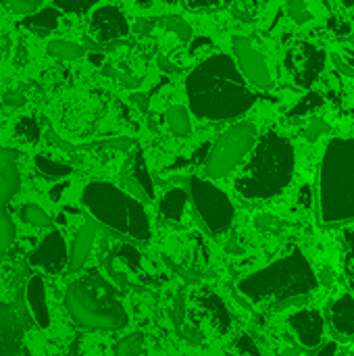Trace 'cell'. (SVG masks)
<instances>
[{"mask_svg":"<svg viewBox=\"0 0 354 356\" xmlns=\"http://www.w3.org/2000/svg\"><path fill=\"white\" fill-rule=\"evenodd\" d=\"M159 65H161V69H163V71H175V65H173V63H167V58H165V56H161V58H159Z\"/></svg>","mask_w":354,"mask_h":356,"instance_id":"44","label":"cell"},{"mask_svg":"<svg viewBox=\"0 0 354 356\" xmlns=\"http://www.w3.org/2000/svg\"><path fill=\"white\" fill-rule=\"evenodd\" d=\"M186 202H188V194L179 188H173L169 190L163 200H161V217L167 219V221H179L184 217V211H186Z\"/></svg>","mask_w":354,"mask_h":356,"instance_id":"23","label":"cell"},{"mask_svg":"<svg viewBox=\"0 0 354 356\" xmlns=\"http://www.w3.org/2000/svg\"><path fill=\"white\" fill-rule=\"evenodd\" d=\"M257 138V129L248 121H240L227 127L213 144L209 159H207V173L211 177H225L230 175L242 159L248 154Z\"/></svg>","mask_w":354,"mask_h":356,"instance_id":"7","label":"cell"},{"mask_svg":"<svg viewBox=\"0 0 354 356\" xmlns=\"http://www.w3.org/2000/svg\"><path fill=\"white\" fill-rule=\"evenodd\" d=\"M54 6L61 10H69V13H83L88 8H92L94 4L92 2H56Z\"/></svg>","mask_w":354,"mask_h":356,"instance_id":"37","label":"cell"},{"mask_svg":"<svg viewBox=\"0 0 354 356\" xmlns=\"http://www.w3.org/2000/svg\"><path fill=\"white\" fill-rule=\"evenodd\" d=\"M234 348H236V353L240 356H261L259 346L255 344V340L248 334H240V338L236 340Z\"/></svg>","mask_w":354,"mask_h":356,"instance_id":"33","label":"cell"},{"mask_svg":"<svg viewBox=\"0 0 354 356\" xmlns=\"http://www.w3.org/2000/svg\"><path fill=\"white\" fill-rule=\"evenodd\" d=\"M328 319L332 327L342 336H354V298L351 294L340 296L330 305Z\"/></svg>","mask_w":354,"mask_h":356,"instance_id":"18","label":"cell"},{"mask_svg":"<svg viewBox=\"0 0 354 356\" xmlns=\"http://www.w3.org/2000/svg\"><path fill=\"white\" fill-rule=\"evenodd\" d=\"M156 23H159L163 29H169V31L177 33V38H179L182 42H190V40H192V27H190V25L186 23V19L179 17V15H163V17L156 19Z\"/></svg>","mask_w":354,"mask_h":356,"instance_id":"27","label":"cell"},{"mask_svg":"<svg viewBox=\"0 0 354 356\" xmlns=\"http://www.w3.org/2000/svg\"><path fill=\"white\" fill-rule=\"evenodd\" d=\"M328 131H330V125H328L323 119H317V117H315V119L311 121V125L307 127V140H309V142H315V140H319V138H321L323 134H328Z\"/></svg>","mask_w":354,"mask_h":356,"instance_id":"35","label":"cell"},{"mask_svg":"<svg viewBox=\"0 0 354 356\" xmlns=\"http://www.w3.org/2000/svg\"><path fill=\"white\" fill-rule=\"evenodd\" d=\"M288 15L296 21V23H309L313 19L309 6L300 0H294V2H288Z\"/></svg>","mask_w":354,"mask_h":356,"instance_id":"34","label":"cell"},{"mask_svg":"<svg viewBox=\"0 0 354 356\" xmlns=\"http://www.w3.org/2000/svg\"><path fill=\"white\" fill-rule=\"evenodd\" d=\"M123 181L127 184V188L142 200H152L154 198V186H152V177L148 173V167L144 163L142 152H134V156L127 163V171L123 173Z\"/></svg>","mask_w":354,"mask_h":356,"instance_id":"17","label":"cell"},{"mask_svg":"<svg viewBox=\"0 0 354 356\" xmlns=\"http://www.w3.org/2000/svg\"><path fill=\"white\" fill-rule=\"evenodd\" d=\"M33 165L44 177H50V179H65L73 173V167H69L67 163H58V161L44 156V154H38L33 159Z\"/></svg>","mask_w":354,"mask_h":356,"instance_id":"24","label":"cell"},{"mask_svg":"<svg viewBox=\"0 0 354 356\" xmlns=\"http://www.w3.org/2000/svg\"><path fill=\"white\" fill-rule=\"evenodd\" d=\"M323 104V98L319 96V94H307L292 111H290V117H305V115H309V113H313L315 108H319Z\"/></svg>","mask_w":354,"mask_h":356,"instance_id":"31","label":"cell"},{"mask_svg":"<svg viewBox=\"0 0 354 356\" xmlns=\"http://www.w3.org/2000/svg\"><path fill=\"white\" fill-rule=\"evenodd\" d=\"M171 319H173V325H175V332L179 334V338H184L186 342H190L194 346L204 342L202 332L196 325H192L190 319H188V307H186L184 292H179L177 298H175V305H173V311H171Z\"/></svg>","mask_w":354,"mask_h":356,"instance_id":"19","label":"cell"},{"mask_svg":"<svg viewBox=\"0 0 354 356\" xmlns=\"http://www.w3.org/2000/svg\"><path fill=\"white\" fill-rule=\"evenodd\" d=\"M131 140L129 138H119V140H108V142H102V146H106V148H117V150H127V148H131Z\"/></svg>","mask_w":354,"mask_h":356,"instance_id":"39","label":"cell"},{"mask_svg":"<svg viewBox=\"0 0 354 356\" xmlns=\"http://www.w3.org/2000/svg\"><path fill=\"white\" fill-rule=\"evenodd\" d=\"M69 257H71V252L67 248L65 238L58 232H50L38 244V248L31 252L29 265L44 269V273H48V275H58L65 271V267H69Z\"/></svg>","mask_w":354,"mask_h":356,"instance_id":"11","label":"cell"},{"mask_svg":"<svg viewBox=\"0 0 354 356\" xmlns=\"http://www.w3.org/2000/svg\"><path fill=\"white\" fill-rule=\"evenodd\" d=\"M346 63H348L351 67H354V52H351V54H348V58H346Z\"/></svg>","mask_w":354,"mask_h":356,"instance_id":"48","label":"cell"},{"mask_svg":"<svg viewBox=\"0 0 354 356\" xmlns=\"http://www.w3.org/2000/svg\"><path fill=\"white\" fill-rule=\"evenodd\" d=\"M25 307L40 330L50 327V309H48V300H46V286L40 275L29 277V282L25 286Z\"/></svg>","mask_w":354,"mask_h":356,"instance_id":"16","label":"cell"},{"mask_svg":"<svg viewBox=\"0 0 354 356\" xmlns=\"http://www.w3.org/2000/svg\"><path fill=\"white\" fill-rule=\"evenodd\" d=\"M19 167L17 152L0 148V254H4L15 240V223L6 211L13 196L19 192Z\"/></svg>","mask_w":354,"mask_h":356,"instance_id":"9","label":"cell"},{"mask_svg":"<svg viewBox=\"0 0 354 356\" xmlns=\"http://www.w3.org/2000/svg\"><path fill=\"white\" fill-rule=\"evenodd\" d=\"M344 273H346L348 286L353 288V292H354V242H353V246L348 248L346 257H344Z\"/></svg>","mask_w":354,"mask_h":356,"instance_id":"36","label":"cell"},{"mask_svg":"<svg viewBox=\"0 0 354 356\" xmlns=\"http://www.w3.org/2000/svg\"><path fill=\"white\" fill-rule=\"evenodd\" d=\"M317 275L303 252L294 250L288 257L267 265L265 269L246 275L238 284V292L252 302H277L286 307L294 298L307 296L317 288Z\"/></svg>","mask_w":354,"mask_h":356,"instance_id":"3","label":"cell"},{"mask_svg":"<svg viewBox=\"0 0 354 356\" xmlns=\"http://www.w3.org/2000/svg\"><path fill=\"white\" fill-rule=\"evenodd\" d=\"M4 102L10 104V106H19V104H23V96H21L19 92H8V94L4 96Z\"/></svg>","mask_w":354,"mask_h":356,"instance_id":"41","label":"cell"},{"mask_svg":"<svg viewBox=\"0 0 354 356\" xmlns=\"http://www.w3.org/2000/svg\"><path fill=\"white\" fill-rule=\"evenodd\" d=\"M81 202L90 215L108 229L136 242L150 240V221L140 200L108 181H92L81 192Z\"/></svg>","mask_w":354,"mask_h":356,"instance_id":"6","label":"cell"},{"mask_svg":"<svg viewBox=\"0 0 354 356\" xmlns=\"http://www.w3.org/2000/svg\"><path fill=\"white\" fill-rule=\"evenodd\" d=\"M152 27V23H146V21H138V31L140 33H146V29Z\"/></svg>","mask_w":354,"mask_h":356,"instance_id":"46","label":"cell"},{"mask_svg":"<svg viewBox=\"0 0 354 356\" xmlns=\"http://www.w3.org/2000/svg\"><path fill=\"white\" fill-rule=\"evenodd\" d=\"M134 100L140 104V108H142V111H146V108H148V98H146L144 94H136V96H134Z\"/></svg>","mask_w":354,"mask_h":356,"instance_id":"43","label":"cell"},{"mask_svg":"<svg viewBox=\"0 0 354 356\" xmlns=\"http://www.w3.org/2000/svg\"><path fill=\"white\" fill-rule=\"evenodd\" d=\"M65 188H67V184H63V186H56V188H52V190H50V198H52V200H58V194H61V192H63Z\"/></svg>","mask_w":354,"mask_h":356,"instance_id":"45","label":"cell"},{"mask_svg":"<svg viewBox=\"0 0 354 356\" xmlns=\"http://www.w3.org/2000/svg\"><path fill=\"white\" fill-rule=\"evenodd\" d=\"M90 33L96 42L108 44V42L125 38L129 33V23H127L123 10H119L113 4H102V6H96L92 13Z\"/></svg>","mask_w":354,"mask_h":356,"instance_id":"12","label":"cell"},{"mask_svg":"<svg viewBox=\"0 0 354 356\" xmlns=\"http://www.w3.org/2000/svg\"><path fill=\"white\" fill-rule=\"evenodd\" d=\"M58 21H61V13H58L56 6H42L38 13L25 17L21 21V25L29 27L38 35H46V33H50V31H54L58 27Z\"/></svg>","mask_w":354,"mask_h":356,"instance_id":"21","label":"cell"},{"mask_svg":"<svg viewBox=\"0 0 354 356\" xmlns=\"http://www.w3.org/2000/svg\"><path fill=\"white\" fill-rule=\"evenodd\" d=\"M319 204L323 223L354 219V140L336 138L328 144L319 171Z\"/></svg>","mask_w":354,"mask_h":356,"instance_id":"4","label":"cell"},{"mask_svg":"<svg viewBox=\"0 0 354 356\" xmlns=\"http://www.w3.org/2000/svg\"><path fill=\"white\" fill-rule=\"evenodd\" d=\"M288 327L307 348H317L323 338V317L319 311L303 309L288 317Z\"/></svg>","mask_w":354,"mask_h":356,"instance_id":"15","label":"cell"},{"mask_svg":"<svg viewBox=\"0 0 354 356\" xmlns=\"http://www.w3.org/2000/svg\"><path fill=\"white\" fill-rule=\"evenodd\" d=\"M48 54L63 58V60H75L81 58L86 54V48L75 44V42H67V40H52L48 44Z\"/></svg>","mask_w":354,"mask_h":356,"instance_id":"26","label":"cell"},{"mask_svg":"<svg viewBox=\"0 0 354 356\" xmlns=\"http://www.w3.org/2000/svg\"><path fill=\"white\" fill-rule=\"evenodd\" d=\"M280 356H300L298 355V350H294V348H288V350H284Z\"/></svg>","mask_w":354,"mask_h":356,"instance_id":"47","label":"cell"},{"mask_svg":"<svg viewBox=\"0 0 354 356\" xmlns=\"http://www.w3.org/2000/svg\"><path fill=\"white\" fill-rule=\"evenodd\" d=\"M0 356H31L23 342V325L17 313L0 302Z\"/></svg>","mask_w":354,"mask_h":356,"instance_id":"14","label":"cell"},{"mask_svg":"<svg viewBox=\"0 0 354 356\" xmlns=\"http://www.w3.org/2000/svg\"><path fill=\"white\" fill-rule=\"evenodd\" d=\"M15 136L25 144H35L40 140V125L33 117H21L15 123Z\"/></svg>","mask_w":354,"mask_h":356,"instance_id":"28","label":"cell"},{"mask_svg":"<svg viewBox=\"0 0 354 356\" xmlns=\"http://www.w3.org/2000/svg\"><path fill=\"white\" fill-rule=\"evenodd\" d=\"M6 8L17 13V15L29 17V15H33V13H38L42 8V2H35V0H10V2H6Z\"/></svg>","mask_w":354,"mask_h":356,"instance_id":"32","label":"cell"},{"mask_svg":"<svg viewBox=\"0 0 354 356\" xmlns=\"http://www.w3.org/2000/svg\"><path fill=\"white\" fill-rule=\"evenodd\" d=\"M142 348H144V334L136 332L121 338L115 344V356H140Z\"/></svg>","mask_w":354,"mask_h":356,"instance_id":"29","label":"cell"},{"mask_svg":"<svg viewBox=\"0 0 354 356\" xmlns=\"http://www.w3.org/2000/svg\"><path fill=\"white\" fill-rule=\"evenodd\" d=\"M167 123L171 127V131L179 138H188L190 131H192V123H190V115L186 111V106L182 104H175L167 111Z\"/></svg>","mask_w":354,"mask_h":356,"instance_id":"25","label":"cell"},{"mask_svg":"<svg viewBox=\"0 0 354 356\" xmlns=\"http://www.w3.org/2000/svg\"><path fill=\"white\" fill-rule=\"evenodd\" d=\"M65 305L71 319L86 330L117 332L127 325V311L117 298L113 286L96 275H83L69 284Z\"/></svg>","mask_w":354,"mask_h":356,"instance_id":"5","label":"cell"},{"mask_svg":"<svg viewBox=\"0 0 354 356\" xmlns=\"http://www.w3.org/2000/svg\"><path fill=\"white\" fill-rule=\"evenodd\" d=\"M190 198L202 227L211 236H219L230 229L234 221V204L223 190L207 179L190 177Z\"/></svg>","mask_w":354,"mask_h":356,"instance_id":"8","label":"cell"},{"mask_svg":"<svg viewBox=\"0 0 354 356\" xmlns=\"http://www.w3.org/2000/svg\"><path fill=\"white\" fill-rule=\"evenodd\" d=\"M338 353H340L338 344H336V342H328V344H323V346L319 348V353L315 356H338Z\"/></svg>","mask_w":354,"mask_h":356,"instance_id":"40","label":"cell"},{"mask_svg":"<svg viewBox=\"0 0 354 356\" xmlns=\"http://www.w3.org/2000/svg\"><path fill=\"white\" fill-rule=\"evenodd\" d=\"M21 219L29 225H35V227H46L50 225V217L48 213L38 207V204H23L21 207Z\"/></svg>","mask_w":354,"mask_h":356,"instance_id":"30","label":"cell"},{"mask_svg":"<svg viewBox=\"0 0 354 356\" xmlns=\"http://www.w3.org/2000/svg\"><path fill=\"white\" fill-rule=\"evenodd\" d=\"M284 65L298 86L311 88L325 67V52L309 42H298L286 52Z\"/></svg>","mask_w":354,"mask_h":356,"instance_id":"10","label":"cell"},{"mask_svg":"<svg viewBox=\"0 0 354 356\" xmlns=\"http://www.w3.org/2000/svg\"><path fill=\"white\" fill-rule=\"evenodd\" d=\"M338 356H354V353H351V350H344V353H338Z\"/></svg>","mask_w":354,"mask_h":356,"instance_id":"49","label":"cell"},{"mask_svg":"<svg viewBox=\"0 0 354 356\" xmlns=\"http://www.w3.org/2000/svg\"><path fill=\"white\" fill-rule=\"evenodd\" d=\"M200 307L211 315V319H213V325L219 330V334H223V332H227L230 330V323H232V317H230V311H227V307H225V302L217 296V294H213V292H202V296H200Z\"/></svg>","mask_w":354,"mask_h":356,"instance_id":"22","label":"cell"},{"mask_svg":"<svg viewBox=\"0 0 354 356\" xmlns=\"http://www.w3.org/2000/svg\"><path fill=\"white\" fill-rule=\"evenodd\" d=\"M94 225L92 223H83L81 229L77 232L75 240H73V248H71V257H69V271L75 273L83 267L88 254H90V248H92V242H94Z\"/></svg>","mask_w":354,"mask_h":356,"instance_id":"20","label":"cell"},{"mask_svg":"<svg viewBox=\"0 0 354 356\" xmlns=\"http://www.w3.org/2000/svg\"><path fill=\"white\" fill-rule=\"evenodd\" d=\"M115 75L123 81L125 88H138L140 86V77H127V75H119V73H115Z\"/></svg>","mask_w":354,"mask_h":356,"instance_id":"42","label":"cell"},{"mask_svg":"<svg viewBox=\"0 0 354 356\" xmlns=\"http://www.w3.org/2000/svg\"><path fill=\"white\" fill-rule=\"evenodd\" d=\"M71 356H81V355L77 353V348H73V353H71Z\"/></svg>","mask_w":354,"mask_h":356,"instance_id":"50","label":"cell"},{"mask_svg":"<svg viewBox=\"0 0 354 356\" xmlns=\"http://www.w3.org/2000/svg\"><path fill=\"white\" fill-rule=\"evenodd\" d=\"M296 154L290 140L269 131L257 144L250 161L236 177V190L248 200L280 196L294 177Z\"/></svg>","mask_w":354,"mask_h":356,"instance_id":"2","label":"cell"},{"mask_svg":"<svg viewBox=\"0 0 354 356\" xmlns=\"http://www.w3.org/2000/svg\"><path fill=\"white\" fill-rule=\"evenodd\" d=\"M332 60H334V67H336V71H340L342 75H346V77H351V79H354V67H351L340 54H334L332 56Z\"/></svg>","mask_w":354,"mask_h":356,"instance_id":"38","label":"cell"},{"mask_svg":"<svg viewBox=\"0 0 354 356\" xmlns=\"http://www.w3.org/2000/svg\"><path fill=\"white\" fill-rule=\"evenodd\" d=\"M232 48L236 52V58L242 67V73L244 77L259 86V88H269L271 86V73L265 65V58L261 56V52L252 46L250 40L242 38V35H236L232 40Z\"/></svg>","mask_w":354,"mask_h":356,"instance_id":"13","label":"cell"},{"mask_svg":"<svg viewBox=\"0 0 354 356\" xmlns=\"http://www.w3.org/2000/svg\"><path fill=\"white\" fill-rule=\"evenodd\" d=\"M186 94L196 117L207 121H227L244 115L257 96L232 56L219 52L198 63L186 79Z\"/></svg>","mask_w":354,"mask_h":356,"instance_id":"1","label":"cell"}]
</instances>
